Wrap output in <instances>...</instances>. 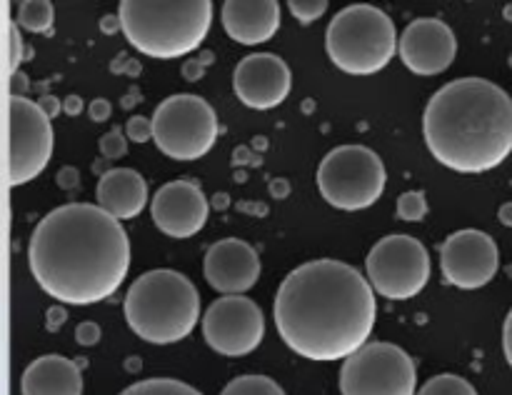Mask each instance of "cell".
I'll return each mask as SVG.
<instances>
[{
  "instance_id": "6da1fadb",
  "label": "cell",
  "mask_w": 512,
  "mask_h": 395,
  "mask_svg": "<svg viewBox=\"0 0 512 395\" xmlns=\"http://www.w3.org/2000/svg\"><path fill=\"white\" fill-rule=\"evenodd\" d=\"M273 318L283 343L300 358L348 360L373 333L375 290L353 265L310 260L285 275Z\"/></svg>"
},
{
  "instance_id": "7a4b0ae2",
  "label": "cell",
  "mask_w": 512,
  "mask_h": 395,
  "mask_svg": "<svg viewBox=\"0 0 512 395\" xmlns=\"http://www.w3.org/2000/svg\"><path fill=\"white\" fill-rule=\"evenodd\" d=\"M35 283L68 305H93L118 293L130 268V240L120 220L93 203L50 210L28 243Z\"/></svg>"
},
{
  "instance_id": "3957f363",
  "label": "cell",
  "mask_w": 512,
  "mask_h": 395,
  "mask_svg": "<svg viewBox=\"0 0 512 395\" xmlns=\"http://www.w3.org/2000/svg\"><path fill=\"white\" fill-rule=\"evenodd\" d=\"M423 133L440 165L463 175L488 173L512 153V98L493 80H453L430 98Z\"/></svg>"
},
{
  "instance_id": "277c9868",
  "label": "cell",
  "mask_w": 512,
  "mask_h": 395,
  "mask_svg": "<svg viewBox=\"0 0 512 395\" xmlns=\"http://www.w3.org/2000/svg\"><path fill=\"white\" fill-rule=\"evenodd\" d=\"M118 23L125 38L148 58L173 60L193 53L208 38L213 23L210 0H178V3H148L123 0Z\"/></svg>"
},
{
  "instance_id": "5b68a950",
  "label": "cell",
  "mask_w": 512,
  "mask_h": 395,
  "mask_svg": "<svg viewBox=\"0 0 512 395\" xmlns=\"http://www.w3.org/2000/svg\"><path fill=\"white\" fill-rule=\"evenodd\" d=\"M200 318V293L178 270H148L125 295V320L138 338L170 345L188 338Z\"/></svg>"
},
{
  "instance_id": "8992f818",
  "label": "cell",
  "mask_w": 512,
  "mask_h": 395,
  "mask_svg": "<svg viewBox=\"0 0 512 395\" xmlns=\"http://www.w3.org/2000/svg\"><path fill=\"white\" fill-rule=\"evenodd\" d=\"M395 23L385 10L355 3L340 10L325 33V50L348 75H375L398 53Z\"/></svg>"
},
{
  "instance_id": "52a82bcc",
  "label": "cell",
  "mask_w": 512,
  "mask_h": 395,
  "mask_svg": "<svg viewBox=\"0 0 512 395\" xmlns=\"http://www.w3.org/2000/svg\"><path fill=\"white\" fill-rule=\"evenodd\" d=\"M318 190L333 208L365 210L383 195L388 173L375 150L365 145H340L318 165Z\"/></svg>"
},
{
  "instance_id": "ba28073f",
  "label": "cell",
  "mask_w": 512,
  "mask_h": 395,
  "mask_svg": "<svg viewBox=\"0 0 512 395\" xmlns=\"http://www.w3.org/2000/svg\"><path fill=\"white\" fill-rule=\"evenodd\" d=\"M153 140L173 160H198L218 140V115L200 95H170L153 113Z\"/></svg>"
},
{
  "instance_id": "9c48e42d",
  "label": "cell",
  "mask_w": 512,
  "mask_h": 395,
  "mask_svg": "<svg viewBox=\"0 0 512 395\" xmlns=\"http://www.w3.org/2000/svg\"><path fill=\"white\" fill-rule=\"evenodd\" d=\"M365 273L375 293L388 300H410L428 285V248L413 235H385L370 248Z\"/></svg>"
},
{
  "instance_id": "30bf717a",
  "label": "cell",
  "mask_w": 512,
  "mask_h": 395,
  "mask_svg": "<svg viewBox=\"0 0 512 395\" xmlns=\"http://www.w3.org/2000/svg\"><path fill=\"white\" fill-rule=\"evenodd\" d=\"M415 363L400 345L368 343L340 368L343 395H418Z\"/></svg>"
},
{
  "instance_id": "8fae6325",
  "label": "cell",
  "mask_w": 512,
  "mask_h": 395,
  "mask_svg": "<svg viewBox=\"0 0 512 395\" xmlns=\"http://www.w3.org/2000/svg\"><path fill=\"white\" fill-rule=\"evenodd\" d=\"M8 125H10V148H8V185L30 183L38 178L50 163L53 155V125L50 115L40 108V103L10 95L8 98Z\"/></svg>"
},
{
  "instance_id": "7c38bea8",
  "label": "cell",
  "mask_w": 512,
  "mask_h": 395,
  "mask_svg": "<svg viewBox=\"0 0 512 395\" xmlns=\"http://www.w3.org/2000/svg\"><path fill=\"white\" fill-rule=\"evenodd\" d=\"M205 343L220 355L243 358L265 338L263 310L245 295H223L203 315Z\"/></svg>"
},
{
  "instance_id": "4fadbf2b",
  "label": "cell",
  "mask_w": 512,
  "mask_h": 395,
  "mask_svg": "<svg viewBox=\"0 0 512 395\" xmlns=\"http://www.w3.org/2000/svg\"><path fill=\"white\" fill-rule=\"evenodd\" d=\"M440 268L445 280L455 288H483L500 268L498 243L483 230H458L440 248Z\"/></svg>"
},
{
  "instance_id": "5bb4252c",
  "label": "cell",
  "mask_w": 512,
  "mask_h": 395,
  "mask_svg": "<svg viewBox=\"0 0 512 395\" xmlns=\"http://www.w3.org/2000/svg\"><path fill=\"white\" fill-rule=\"evenodd\" d=\"M150 215L160 233L183 240L205 228L210 205L193 180H170L150 200Z\"/></svg>"
},
{
  "instance_id": "9a60e30c",
  "label": "cell",
  "mask_w": 512,
  "mask_h": 395,
  "mask_svg": "<svg viewBox=\"0 0 512 395\" xmlns=\"http://www.w3.org/2000/svg\"><path fill=\"white\" fill-rule=\"evenodd\" d=\"M293 75L288 63L275 53H253L238 63L233 90L245 108L273 110L288 98Z\"/></svg>"
},
{
  "instance_id": "2e32d148",
  "label": "cell",
  "mask_w": 512,
  "mask_h": 395,
  "mask_svg": "<svg viewBox=\"0 0 512 395\" xmlns=\"http://www.w3.org/2000/svg\"><path fill=\"white\" fill-rule=\"evenodd\" d=\"M400 60L415 75H440L453 65L458 40L448 23L438 18H418L400 35Z\"/></svg>"
},
{
  "instance_id": "e0dca14e",
  "label": "cell",
  "mask_w": 512,
  "mask_h": 395,
  "mask_svg": "<svg viewBox=\"0 0 512 395\" xmlns=\"http://www.w3.org/2000/svg\"><path fill=\"white\" fill-rule=\"evenodd\" d=\"M205 280L225 295H243L258 283L260 258L250 243L240 238L218 240L208 248L203 263Z\"/></svg>"
},
{
  "instance_id": "ac0fdd59",
  "label": "cell",
  "mask_w": 512,
  "mask_h": 395,
  "mask_svg": "<svg viewBox=\"0 0 512 395\" xmlns=\"http://www.w3.org/2000/svg\"><path fill=\"white\" fill-rule=\"evenodd\" d=\"M223 28L240 45L268 43L280 30V5L275 0H228Z\"/></svg>"
},
{
  "instance_id": "d6986e66",
  "label": "cell",
  "mask_w": 512,
  "mask_h": 395,
  "mask_svg": "<svg viewBox=\"0 0 512 395\" xmlns=\"http://www.w3.org/2000/svg\"><path fill=\"white\" fill-rule=\"evenodd\" d=\"M98 205L115 220H130L148 205V183L133 168H113L100 175L95 188Z\"/></svg>"
},
{
  "instance_id": "ffe728a7",
  "label": "cell",
  "mask_w": 512,
  "mask_h": 395,
  "mask_svg": "<svg viewBox=\"0 0 512 395\" xmlns=\"http://www.w3.org/2000/svg\"><path fill=\"white\" fill-rule=\"evenodd\" d=\"M23 395H83L78 363L63 355H43L25 368L20 380Z\"/></svg>"
},
{
  "instance_id": "44dd1931",
  "label": "cell",
  "mask_w": 512,
  "mask_h": 395,
  "mask_svg": "<svg viewBox=\"0 0 512 395\" xmlns=\"http://www.w3.org/2000/svg\"><path fill=\"white\" fill-rule=\"evenodd\" d=\"M53 20L55 13L53 5H50L48 0H23V3L18 5V18H15V23H18L20 28L30 30V33L50 35Z\"/></svg>"
},
{
  "instance_id": "7402d4cb",
  "label": "cell",
  "mask_w": 512,
  "mask_h": 395,
  "mask_svg": "<svg viewBox=\"0 0 512 395\" xmlns=\"http://www.w3.org/2000/svg\"><path fill=\"white\" fill-rule=\"evenodd\" d=\"M120 395H203V393L195 390L193 385L183 383V380L148 378V380H140V383H133Z\"/></svg>"
},
{
  "instance_id": "603a6c76",
  "label": "cell",
  "mask_w": 512,
  "mask_h": 395,
  "mask_svg": "<svg viewBox=\"0 0 512 395\" xmlns=\"http://www.w3.org/2000/svg\"><path fill=\"white\" fill-rule=\"evenodd\" d=\"M220 395H285V390L268 375H240L230 380Z\"/></svg>"
},
{
  "instance_id": "cb8c5ba5",
  "label": "cell",
  "mask_w": 512,
  "mask_h": 395,
  "mask_svg": "<svg viewBox=\"0 0 512 395\" xmlns=\"http://www.w3.org/2000/svg\"><path fill=\"white\" fill-rule=\"evenodd\" d=\"M418 395H478V390L473 388V383L460 378V375L443 373L430 378L428 383L420 388Z\"/></svg>"
},
{
  "instance_id": "d4e9b609",
  "label": "cell",
  "mask_w": 512,
  "mask_h": 395,
  "mask_svg": "<svg viewBox=\"0 0 512 395\" xmlns=\"http://www.w3.org/2000/svg\"><path fill=\"white\" fill-rule=\"evenodd\" d=\"M428 215V200L420 190H408L398 198V218L408 220V223H418Z\"/></svg>"
},
{
  "instance_id": "484cf974",
  "label": "cell",
  "mask_w": 512,
  "mask_h": 395,
  "mask_svg": "<svg viewBox=\"0 0 512 395\" xmlns=\"http://www.w3.org/2000/svg\"><path fill=\"white\" fill-rule=\"evenodd\" d=\"M288 8L298 23L310 25L323 18V13L328 10V0H290Z\"/></svg>"
},
{
  "instance_id": "4316f807",
  "label": "cell",
  "mask_w": 512,
  "mask_h": 395,
  "mask_svg": "<svg viewBox=\"0 0 512 395\" xmlns=\"http://www.w3.org/2000/svg\"><path fill=\"white\" fill-rule=\"evenodd\" d=\"M23 63V38H20V25L8 20V73L13 75Z\"/></svg>"
},
{
  "instance_id": "83f0119b",
  "label": "cell",
  "mask_w": 512,
  "mask_h": 395,
  "mask_svg": "<svg viewBox=\"0 0 512 395\" xmlns=\"http://www.w3.org/2000/svg\"><path fill=\"white\" fill-rule=\"evenodd\" d=\"M100 153H103L105 158H123V155L128 153V143H125L123 133H120L118 128L110 130V133H105L103 138H100Z\"/></svg>"
},
{
  "instance_id": "f1b7e54d",
  "label": "cell",
  "mask_w": 512,
  "mask_h": 395,
  "mask_svg": "<svg viewBox=\"0 0 512 395\" xmlns=\"http://www.w3.org/2000/svg\"><path fill=\"white\" fill-rule=\"evenodd\" d=\"M125 133L133 143H145V140L153 138V120L148 118H140V115H133L125 125Z\"/></svg>"
},
{
  "instance_id": "f546056e",
  "label": "cell",
  "mask_w": 512,
  "mask_h": 395,
  "mask_svg": "<svg viewBox=\"0 0 512 395\" xmlns=\"http://www.w3.org/2000/svg\"><path fill=\"white\" fill-rule=\"evenodd\" d=\"M75 340L80 345H95L100 340V328L95 323H80L75 330Z\"/></svg>"
},
{
  "instance_id": "4dcf8cb0",
  "label": "cell",
  "mask_w": 512,
  "mask_h": 395,
  "mask_svg": "<svg viewBox=\"0 0 512 395\" xmlns=\"http://www.w3.org/2000/svg\"><path fill=\"white\" fill-rule=\"evenodd\" d=\"M90 118H93L95 123H103V120H108L110 118L108 100H93V105H90Z\"/></svg>"
},
{
  "instance_id": "1f68e13d",
  "label": "cell",
  "mask_w": 512,
  "mask_h": 395,
  "mask_svg": "<svg viewBox=\"0 0 512 395\" xmlns=\"http://www.w3.org/2000/svg\"><path fill=\"white\" fill-rule=\"evenodd\" d=\"M503 350H505V358H508V363L512 368V308H510L508 318H505V325H503Z\"/></svg>"
},
{
  "instance_id": "d6a6232c",
  "label": "cell",
  "mask_w": 512,
  "mask_h": 395,
  "mask_svg": "<svg viewBox=\"0 0 512 395\" xmlns=\"http://www.w3.org/2000/svg\"><path fill=\"white\" fill-rule=\"evenodd\" d=\"M40 108H43L48 115L60 113V103H58V100H55V98H50V95H48V98L40 100Z\"/></svg>"
},
{
  "instance_id": "836d02e7",
  "label": "cell",
  "mask_w": 512,
  "mask_h": 395,
  "mask_svg": "<svg viewBox=\"0 0 512 395\" xmlns=\"http://www.w3.org/2000/svg\"><path fill=\"white\" fill-rule=\"evenodd\" d=\"M80 108H83V103H80V98H75V95H70V98L65 100V113L68 115H78Z\"/></svg>"
},
{
  "instance_id": "e575fe53",
  "label": "cell",
  "mask_w": 512,
  "mask_h": 395,
  "mask_svg": "<svg viewBox=\"0 0 512 395\" xmlns=\"http://www.w3.org/2000/svg\"><path fill=\"white\" fill-rule=\"evenodd\" d=\"M500 220H503L505 225H512V203L503 205V208H500Z\"/></svg>"
}]
</instances>
